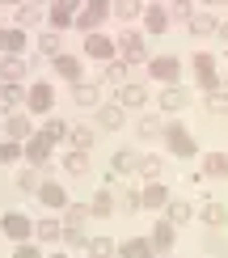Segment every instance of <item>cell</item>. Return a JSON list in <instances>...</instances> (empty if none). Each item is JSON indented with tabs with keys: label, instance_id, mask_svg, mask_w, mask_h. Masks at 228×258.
<instances>
[{
	"label": "cell",
	"instance_id": "cell-42",
	"mask_svg": "<svg viewBox=\"0 0 228 258\" xmlns=\"http://www.w3.org/2000/svg\"><path fill=\"white\" fill-rule=\"evenodd\" d=\"M203 169H207L211 178H224V153H215V157H207V161H203Z\"/></svg>",
	"mask_w": 228,
	"mask_h": 258
},
{
	"label": "cell",
	"instance_id": "cell-37",
	"mask_svg": "<svg viewBox=\"0 0 228 258\" xmlns=\"http://www.w3.org/2000/svg\"><path fill=\"white\" fill-rule=\"evenodd\" d=\"M0 98H5V106H21V102H26V89H21V85H5Z\"/></svg>",
	"mask_w": 228,
	"mask_h": 258
},
{
	"label": "cell",
	"instance_id": "cell-1",
	"mask_svg": "<svg viewBox=\"0 0 228 258\" xmlns=\"http://www.w3.org/2000/svg\"><path fill=\"white\" fill-rule=\"evenodd\" d=\"M165 144H169V153H173V157H199V148H194V136H190L182 123H169V127H165Z\"/></svg>",
	"mask_w": 228,
	"mask_h": 258
},
{
	"label": "cell",
	"instance_id": "cell-6",
	"mask_svg": "<svg viewBox=\"0 0 228 258\" xmlns=\"http://www.w3.org/2000/svg\"><path fill=\"white\" fill-rule=\"evenodd\" d=\"M194 72H199V85L207 93H220V77H215V59L211 55H194Z\"/></svg>",
	"mask_w": 228,
	"mask_h": 258
},
{
	"label": "cell",
	"instance_id": "cell-25",
	"mask_svg": "<svg viewBox=\"0 0 228 258\" xmlns=\"http://www.w3.org/2000/svg\"><path fill=\"white\" fill-rule=\"evenodd\" d=\"M51 26H55V30L76 26V9H72V5H55V9H51Z\"/></svg>",
	"mask_w": 228,
	"mask_h": 258
},
{
	"label": "cell",
	"instance_id": "cell-45",
	"mask_svg": "<svg viewBox=\"0 0 228 258\" xmlns=\"http://www.w3.org/2000/svg\"><path fill=\"white\" fill-rule=\"evenodd\" d=\"M13 157H21V144H13V140L0 144V161H13Z\"/></svg>",
	"mask_w": 228,
	"mask_h": 258
},
{
	"label": "cell",
	"instance_id": "cell-11",
	"mask_svg": "<svg viewBox=\"0 0 228 258\" xmlns=\"http://www.w3.org/2000/svg\"><path fill=\"white\" fill-rule=\"evenodd\" d=\"M135 153H127V148H118V153H114V161H110V182L114 178H127V174H135Z\"/></svg>",
	"mask_w": 228,
	"mask_h": 258
},
{
	"label": "cell",
	"instance_id": "cell-41",
	"mask_svg": "<svg viewBox=\"0 0 228 258\" xmlns=\"http://www.w3.org/2000/svg\"><path fill=\"white\" fill-rule=\"evenodd\" d=\"M106 81L110 85H127V63H110V68H106Z\"/></svg>",
	"mask_w": 228,
	"mask_h": 258
},
{
	"label": "cell",
	"instance_id": "cell-32",
	"mask_svg": "<svg viewBox=\"0 0 228 258\" xmlns=\"http://www.w3.org/2000/svg\"><path fill=\"white\" fill-rule=\"evenodd\" d=\"M72 144H76V153H89V144H93V127H72Z\"/></svg>",
	"mask_w": 228,
	"mask_h": 258
},
{
	"label": "cell",
	"instance_id": "cell-30",
	"mask_svg": "<svg viewBox=\"0 0 228 258\" xmlns=\"http://www.w3.org/2000/svg\"><path fill=\"white\" fill-rule=\"evenodd\" d=\"M89 216H93L89 203H76V208H68V229H81V224L89 220Z\"/></svg>",
	"mask_w": 228,
	"mask_h": 258
},
{
	"label": "cell",
	"instance_id": "cell-51",
	"mask_svg": "<svg viewBox=\"0 0 228 258\" xmlns=\"http://www.w3.org/2000/svg\"><path fill=\"white\" fill-rule=\"evenodd\" d=\"M5 42H9V30H0V47H5Z\"/></svg>",
	"mask_w": 228,
	"mask_h": 258
},
{
	"label": "cell",
	"instance_id": "cell-49",
	"mask_svg": "<svg viewBox=\"0 0 228 258\" xmlns=\"http://www.w3.org/2000/svg\"><path fill=\"white\" fill-rule=\"evenodd\" d=\"M169 13H178V17H194V5H190V0H178Z\"/></svg>",
	"mask_w": 228,
	"mask_h": 258
},
{
	"label": "cell",
	"instance_id": "cell-2",
	"mask_svg": "<svg viewBox=\"0 0 228 258\" xmlns=\"http://www.w3.org/2000/svg\"><path fill=\"white\" fill-rule=\"evenodd\" d=\"M51 102H55V89H51L47 81L30 85V93H26V106H30L34 114H47V110H51Z\"/></svg>",
	"mask_w": 228,
	"mask_h": 258
},
{
	"label": "cell",
	"instance_id": "cell-44",
	"mask_svg": "<svg viewBox=\"0 0 228 258\" xmlns=\"http://www.w3.org/2000/svg\"><path fill=\"white\" fill-rule=\"evenodd\" d=\"M17 21H21V26H30V21H38V5H21V9H17Z\"/></svg>",
	"mask_w": 228,
	"mask_h": 258
},
{
	"label": "cell",
	"instance_id": "cell-15",
	"mask_svg": "<svg viewBox=\"0 0 228 258\" xmlns=\"http://www.w3.org/2000/svg\"><path fill=\"white\" fill-rule=\"evenodd\" d=\"M51 68H55L63 81L81 85V59H72V55H55V59H51Z\"/></svg>",
	"mask_w": 228,
	"mask_h": 258
},
{
	"label": "cell",
	"instance_id": "cell-5",
	"mask_svg": "<svg viewBox=\"0 0 228 258\" xmlns=\"http://www.w3.org/2000/svg\"><path fill=\"white\" fill-rule=\"evenodd\" d=\"M5 136L13 140V144H26V140H34V123H30L26 114H9L5 119Z\"/></svg>",
	"mask_w": 228,
	"mask_h": 258
},
{
	"label": "cell",
	"instance_id": "cell-16",
	"mask_svg": "<svg viewBox=\"0 0 228 258\" xmlns=\"http://www.w3.org/2000/svg\"><path fill=\"white\" fill-rule=\"evenodd\" d=\"M144 21H148L152 34H165V30H169V9L165 5H152V9H144Z\"/></svg>",
	"mask_w": 228,
	"mask_h": 258
},
{
	"label": "cell",
	"instance_id": "cell-36",
	"mask_svg": "<svg viewBox=\"0 0 228 258\" xmlns=\"http://www.w3.org/2000/svg\"><path fill=\"white\" fill-rule=\"evenodd\" d=\"M190 216H194L190 203H169V224H186Z\"/></svg>",
	"mask_w": 228,
	"mask_h": 258
},
{
	"label": "cell",
	"instance_id": "cell-34",
	"mask_svg": "<svg viewBox=\"0 0 228 258\" xmlns=\"http://www.w3.org/2000/svg\"><path fill=\"white\" fill-rule=\"evenodd\" d=\"M38 51H42V55H51V59H55V55H63V51H59V34H55V30L38 38Z\"/></svg>",
	"mask_w": 228,
	"mask_h": 258
},
{
	"label": "cell",
	"instance_id": "cell-4",
	"mask_svg": "<svg viewBox=\"0 0 228 258\" xmlns=\"http://www.w3.org/2000/svg\"><path fill=\"white\" fill-rule=\"evenodd\" d=\"M114 47H118V55H123V63H139V59L148 55V51H144V38H139V34H131V30H127V34L118 38Z\"/></svg>",
	"mask_w": 228,
	"mask_h": 258
},
{
	"label": "cell",
	"instance_id": "cell-33",
	"mask_svg": "<svg viewBox=\"0 0 228 258\" xmlns=\"http://www.w3.org/2000/svg\"><path fill=\"white\" fill-rule=\"evenodd\" d=\"M114 254V241L110 237H93L89 241V258H110Z\"/></svg>",
	"mask_w": 228,
	"mask_h": 258
},
{
	"label": "cell",
	"instance_id": "cell-22",
	"mask_svg": "<svg viewBox=\"0 0 228 258\" xmlns=\"http://www.w3.org/2000/svg\"><path fill=\"white\" fill-rule=\"evenodd\" d=\"M93 216H110L114 212V195H110V186H102V190H93Z\"/></svg>",
	"mask_w": 228,
	"mask_h": 258
},
{
	"label": "cell",
	"instance_id": "cell-28",
	"mask_svg": "<svg viewBox=\"0 0 228 258\" xmlns=\"http://www.w3.org/2000/svg\"><path fill=\"white\" fill-rule=\"evenodd\" d=\"M63 169L68 174H89V153H68L63 157Z\"/></svg>",
	"mask_w": 228,
	"mask_h": 258
},
{
	"label": "cell",
	"instance_id": "cell-27",
	"mask_svg": "<svg viewBox=\"0 0 228 258\" xmlns=\"http://www.w3.org/2000/svg\"><path fill=\"white\" fill-rule=\"evenodd\" d=\"M123 254H127V258H152L157 250H152V241H144V237H135V241H127V245H123Z\"/></svg>",
	"mask_w": 228,
	"mask_h": 258
},
{
	"label": "cell",
	"instance_id": "cell-26",
	"mask_svg": "<svg viewBox=\"0 0 228 258\" xmlns=\"http://www.w3.org/2000/svg\"><path fill=\"white\" fill-rule=\"evenodd\" d=\"M42 136H47L51 144H55V140H63V136H72V127L63 123V119H47V123H42Z\"/></svg>",
	"mask_w": 228,
	"mask_h": 258
},
{
	"label": "cell",
	"instance_id": "cell-13",
	"mask_svg": "<svg viewBox=\"0 0 228 258\" xmlns=\"http://www.w3.org/2000/svg\"><path fill=\"white\" fill-rule=\"evenodd\" d=\"M144 102H148L144 85H123V89H118V106H123V110H135V106H144Z\"/></svg>",
	"mask_w": 228,
	"mask_h": 258
},
{
	"label": "cell",
	"instance_id": "cell-17",
	"mask_svg": "<svg viewBox=\"0 0 228 258\" xmlns=\"http://www.w3.org/2000/svg\"><path fill=\"white\" fill-rule=\"evenodd\" d=\"M123 106H97V123L106 127V132H118V127H123Z\"/></svg>",
	"mask_w": 228,
	"mask_h": 258
},
{
	"label": "cell",
	"instance_id": "cell-47",
	"mask_svg": "<svg viewBox=\"0 0 228 258\" xmlns=\"http://www.w3.org/2000/svg\"><path fill=\"white\" fill-rule=\"evenodd\" d=\"M63 241H68V245H89V241H85V233H81V229H63Z\"/></svg>",
	"mask_w": 228,
	"mask_h": 258
},
{
	"label": "cell",
	"instance_id": "cell-24",
	"mask_svg": "<svg viewBox=\"0 0 228 258\" xmlns=\"http://www.w3.org/2000/svg\"><path fill=\"white\" fill-rule=\"evenodd\" d=\"M199 216L207 220V224H215V229H220V224H228V208H224V203H203Z\"/></svg>",
	"mask_w": 228,
	"mask_h": 258
},
{
	"label": "cell",
	"instance_id": "cell-31",
	"mask_svg": "<svg viewBox=\"0 0 228 258\" xmlns=\"http://www.w3.org/2000/svg\"><path fill=\"white\" fill-rule=\"evenodd\" d=\"M34 233L42 241H59V220H34Z\"/></svg>",
	"mask_w": 228,
	"mask_h": 258
},
{
	"label": "cell",
	"instance_id": "cell-20",
	"mask_svg": "<svg viewBox=\"0 0 228 258\" xmlns=\"http://www.w3.org/2000/svg\"><path fill=\"white\" fill-rule=\"evenodd\" d=\"M161 106H165V110H186L190 93L186 89H161Z\"/></svg>",
	"mask_w": 228,
	"mask_h": 258
},
{
	"label": "cell",
	"instance_id": "cell-19",
	"mask_svg": "<svg viewBox=\"0 0 228 258\" xmlns=\"http://www.w3.org/2000/svg\"><path fill=\"white\" fill-rule=\"evenodd\" d=\"M139 199H144V208H165V203H169V190L161 186V182H148V186L139 190Z\"/></svg>",
	"mask_w": 228,
	"mask_h": 258
},
{
	"label": "cell",
	"instance_id": "cell-43",
	"mask_svg": "<svg viewBox=\"0 0 228 258\" xmlns=\"http://www.w3.org/2000/svg\"><path fill=\"white\" fill-rule=\"evenodd\" d=\"M139 136H144V140L161 136V119H152V114H148V119H139Z\"/></svg>",
	"mask_w": 228,
	"mask_h": 258
},
{
	"label": "cell",
	"instance_id": "cell-8",
	"mask_svg": "<svg viewBox=\"0 0 228 258\" xmlns=\"http://www.w3.org/2000/svg\"><path fill=\"white\" fill-rule=\"evenodd\" d=\"M106 13H110V5H102V0H93V5H85L81 13H76V26H81V30H89V34H93V26H97V21H102Z\"/></svg>",
	"mask_w": 228,
	"mask_h": 258
},
{
	"label": "cell",
	"instance_id": "cell-9",
	"mask_svg": "<svg viewBox=\"0 0 228 258\" xmlns=\"http://www.w3.org/2000/svg\"><path fill=\"white\" fill-rule=\"evenodd\" d=\"M114 51H118V47H114L106 34H85V55H93V59H110Z\"/></svg>",
	"mask_w": 228,
	"mask_h": 258
},
{
	"label": "cell",
	"instance_id": "cell-10",
	"mask_svg": "<svg viewBox=\"0 0 228 258\" xmlns=\"http://www.w3.org/2000/svg\"><path fill=\"white\" fill-rule=\"evenodd\" d=\"M148 72H152V77H157V81H178V72H182V63L178 59H173V55H161V59H152L148 63Z\"/></svg>",
	"mask_w": 228,
	"mask_h": 258
},
{
	"label": "cell",
	"instance_id": "cell-18",
	"mask_svg": "<svg viewBox=\"0 0 228 258\" xmlns=\"http://www.w3.org/2000/svg\"><path fill=\"white\" fill-rule=\"evenodd\" d=\"M72 98H76V106H97L102 102V85H89V81H81L72 89Z\"/></svg>",
	"mask_w": 228,
	"mask_h": 258
},
{
	"label": "cell",
	"instance_id": "cell-3",
	"mask_svg": "<svg viewBox=\"0 0 228 258\" xmlns=\"http://www.w3.org/2000/svg\"><path fill=\"white\" fill-rule=\"evenodd\" d=\"M0 229H5L13 241H26L30 233H34V220H30V216H21V212H9V216L0 220Z\"/></svg>",
	"mask_w": 228,
	"mask_h": 258
},
{
	"label": "cell",
	"instance_id": "cell-50",
	"mask_svg": "<svg viewBox=\"0 0 228 258\" xmlns=\"http://www.w3.org/2000/svg\"><path fill=\"white\" fill-rule=\"evenodd\" d=\"M215 34H220V38H224V42H228V21H224V26H220V30H215Z\"/></svg>",
	"mask_w": 228,
	"mask_h": 258
},
{
	"label": "cell",
	"instance_id": "cell-48",
	"mask_svg": "<svg viewBox=\"0 0 228 258\" xmlns=\"http://www.w3.org/2000/svg\"><path fill=\"white\" fill-rule=\"evenodd\" d=\"M13 258H42L34 245H26V241H17V250H13Z\"/></svg>",
	"mask_w": 228,
	"mask_h": 258
},
{
	"label": "cell",
	"instance_id": "cell-39",
	"mask_svg": "<svg viewBox=\"0 0 228 258\" xmlns=\"http://www.w3.org/2000/svg\"><path fill=\"white\" fill-rule=\"evenodd\" d=\"M5 51H26V30H9V42H5Z\"/></svg>",
	"mask_w": 228,
	"mask_h": 258
},
{
	"label": "cell",
	"instance_id": "cell-55",
	"mask_svg": "<svg viewBox=\"0 0 228 258\" xmlns=\"http://www.w3.org/2000/svg\"><path fill=\"white\" fill-rule=\"evenodd\" d=\"M0 89H5V81H0Z\"/></svg>",
	"mask_w": 228,
	"mask_h": 258
},
{
	"label": "cell",
	"instance_id": "cell-40",
	"mask_svg": "<svg viewBox=\"0 0 228 258\" xmlns=\"http://www.w3.org/2000/svg\"><path fill=\"white\" fill-rule=\"evenodd\" d=\"M114 13L123 17V21H131V17H139V13H144V9H139L135 0H123V5H114Z\"/></svg>",
	"mask_w": 228,
	"mask_h": 258
},
{
	"label": "cell",
	"instance_id": "cell-46",
	"mask_svg": "<svg viewBox=\"0 0 228 258\" xmlns=\"http://www.w3.org/2000/svg\"><path fill=\"white\" fill-rule=\"evenodd\" d=\"M135 208H144V199H139L135 190H127V195H123V212H135Z\"/></svg>",
	"mask_w": 228,
	"mask_h": 258
},
{
	"label": "cell",
	"instance_id": "cell-21",
	"mask_svg": "<svg viewBox=\"0 0 228 258\" xmlns=\"http://www.w3.org/2000/svg\"><path fill=\"white\" fill-rule=\"evenodd\" d=\"M169 245H173V224H169V220H161L157 229H152V250H157V254H165Z\"/></svg>",
	"mask_w": 228,
	"mask_h": 258
},
{
	"label": "cell",
	"instance_id": "cell-14",
	"mask_svg": "<svg viewBox=\"0 0 228 258\" xmlns=\"http://www.w3.org/2000/svg\"><path fill=\"white\" fill-rule=\"evenodd\" d=\"M21 77H26V59L21 55H9L5 63H0V81L5 85H21Z\"/></svg>",
	"mask_w": 228,
	"mask_h": 258
},
{
	"label": "cell",
	"instance_id": "cell-35",
	"mask_svg": "<svg viewBox=\"0 0 228 258\" xmlns=\"http://www.w3.org/2000/svg\"><path fill=\"white\" fill-rule=\"evenodd\" d=\"M38 186H42L38 169H21V174H17V190H38Z\"/></svg>",
	"mask_w": 228,
	"mask_h": 258
},
{
	"label": "cell",
	"instance_id": "cell-7",
	"mask_svg": "<svg viewBox=\"0 0 228 258\" xmlns=\"http://www.w3.org/2000/svg\"><path fill=\"white\" fill-rule=\"evenodd\" d=\"M51 148H55V144H51L42 132H38L34 140H26V157H30V165H47V161H51Z\"/></svg>",
	"mask_w": 228,
	"mask_h": 258
},
{
	"label": "cell",
	"instance_id": "cell-54",
	"mask_svg": "<svg viewBox=\"0 0 228 258\" xmlns=\"http://www.w3.org/2000/svg\"><path fill=\"white\" fill-rule=\"evenodd\" d=\"M51 258H63V254H51Z\"/></svg>",
	"mask_w": 228,
	"mask_h": 258
},
{
	"label": "cell",
	"instance_id": "cell-38",
	"mask_svg": "<svg viewBox=\"0 0 228 258\" xmlns=\"http://www.w3.org/2000/svg\"><path fill=\"white\" fill-rule=\"evenodd\" d=\"M207 110L211 114H228V93H207Z\"/></svg>",
	"mask_w": 228,
	"mask_h": 258
},
{
	"label": "cell",
	"instance_id": "cell-12",
	"mask_svg": "<svg viewBox=\"0 0 228 258\" xmlns=\"http://www.w3.org/2000/svg\"><path fill=\"white\" fill-rule=\"evenodd\" d=\"M38 199L47 203V208H68V190H63L59 182H42V186H38Z\"/></svg>",
	"mask_w": 228,
	"mask_h": 258
},
{
	"label": "cell",
	"instance_id": "cell-29",
	"mask_svg": "<svg viewBox=\"0 0 228 258\" xmlns=\"http://www.w3.org/2000/svg\"><path fill=\"white\" fill-rule=\"evenodd\" d=\"M135 169H139L148 182H157V178H161V157H139V161H135Z\"/></svg>",
	"mask_w": 228,
	"mask_h": 258
},
{
	"label": "cell",
	"instance_id": "cell-23",
	"mask_svg": "<svg viewBox=\"0 0 228 258\" xmlns=\"http://www.w3.org/2000/svg\"><path fill=\"white\" fill-rule=\"evenodd\" d=\"M215 30H220V21H215L211 13H194V21H190V34H215Z\"/></svg>",
	"mask_w": 228,
	"mask_h": 258
},
{
	"label": "cell",
	"instance_id": "cell-53",
	"mask_svg": "<svg viewBox=\"0 0 228 258\" xmlns=\"http://www.w3.org/2000/svg\"><path fill=\"white\" fill-rule=\"evenodd\" d=\"M220 89H228V81H224V85H220Z\"/></svg>",
	"mask_w": 228,
	"mask_h": 258
},
{
	"label": "cell",
	"instance_id": "cell-52",
	"mask_svg": "<svg viewBox=\"0 0 228 258\" xmlns=\"http://www.w3.org/2000/svg\"><path fill=\"white\" fill-rule=\"evenodd\" d=\"M224 178H228V153H224Z\"/></svg>",
	"mask_w": 228,
	"mask_h": 258
}]
</instances>
